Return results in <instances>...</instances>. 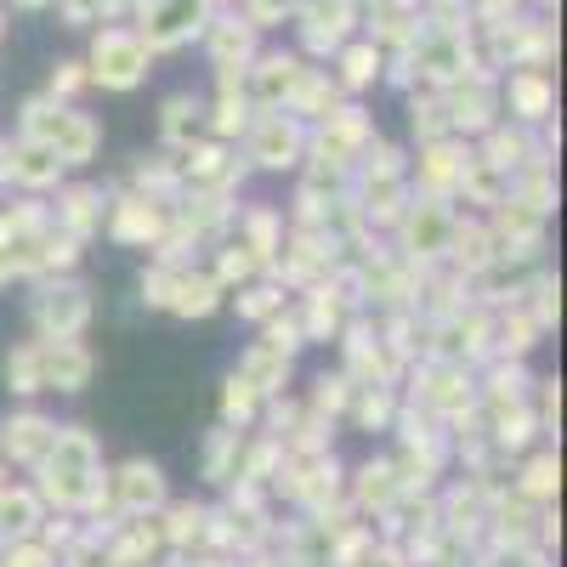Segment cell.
I'll return each mask as SVG.
<instances>
[{
    "instance_id": "cell-1",
    "label": "cell",
    "mask_w": 567,
    "mask_h": 567,
    "mask_svg": "<svg viewBox=\"0 0 567 567\" xmlns=\"http://www.w3.org/2000/svg\"><path fill=\"white\" fill-rule=\"evenodd\" d=\"M97 74H103L109 85H131V80L142 74V45H136L131 34H103V40H97Z\"/></svg>"
},
{
    "instance_id": "cell-2",
    "label": "cell",
    "mask_w": 567,
    "mask_h": 567,
    "mask_svg": "<svg viewBox=\"0 0 567 567\" xmlns=\"http://www.w3.org/2000/svg\"><path fill=\"white\" fill-rule=\"evenodd\" d=\"M18 7H45V0H18Z\"/></svg>"
}]
</instances>
